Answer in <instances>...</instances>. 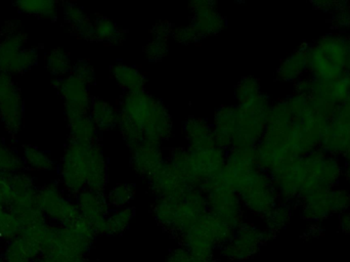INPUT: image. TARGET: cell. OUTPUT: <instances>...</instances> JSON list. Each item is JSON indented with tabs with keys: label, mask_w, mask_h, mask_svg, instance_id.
Returning <instances> with one entry per match:
<instances>
[{
	"label": "cell",
	"mask_w": 350,
	"mask_h": 262,
	"mask_svg": "<svg viewBox=\"0 0 350 262\" xmlns=\"http://www.w3.org/2000/svg\"><path fill=\"white\" fill-rule=\"evenodd\" d=\"M14 173L0 172V206L8 208L14 196L12 177Z\"/></svg>",
	"instance_id": "7bdbcfd3"
},
{
	"label": "cell",
	"mask_w": 350,
	"mask_h": 262,
	"mask_svg": "<svg viewBox=\"0 0 350 262\" xmlns=\"http://www.w3.org/2000/svg\"><path fill=\"white\" fill-rule=\"evenodd\" d=\"M207 200V211L236 230L244 222V207L237 192L221 177L205 181L201 185Z\"/></svg>",
	"instance_id": "52a82bcc"
},
{
	"label": "cell",
	"mask_w": 350,
	"mask_h": 262,
	"mask_svg": "<svg viewBox=\"0 0 350 262\" xmlns=\"http://www.w3.org/2000/svg\"><path fill=\"white\" fill-rule=\"evenodd\" d=\"M174 26L168 21H159L154 25L151 33L155 38L170 39L172 35Z\"/></svg>",
	"instance_id": "ee69618b"
},
{
	"label": "cell",
	"mask_w": 350,
	"mask_h": 262,
	"mask_svg": "<svg viewBox=\"0 0 350 262\" xmlns=\"http://www.w3.org/2000/svg\"><path fill=\"white\" fill-rule=\"evenodd\" d=\"M45 65L55 78L66 77L71 74L73 68L69 53L62 49H55L49 51Z\"/></svg>",
	"instance_id": "d6a6232c"
},
{
	"label": "cell",
	"mask_w": 350,
	"mask_h": 262,
	"mask_svg": "<svg viewBox=\"0 0 350 262\" xmlns=\"http://www.w3.org/2000/svg\"><path fill=\"white\" fill-rule=\"evenodd\" d=\"M80 215L92 226L96 236L106 234L107 216L111 208L106 194L84 189L75 197Z\"/></svg>",
	"instance_id": "9a60e30c"
},
{
	"label": "cell",
	"mask_w": 350,
	"mask_h": 262,
	"mask_svg": "<svg viewBox=\"0 0 350 262\" xmlns=\"http://www.w3.org/2000/svg\"><path fill=\"white\" fill-rule=\"evenodd\" d=\"M259 94H260V83L257 78L252 76L243 77L237 84L234 90V96L238 105L248 104L256 99Z\"/></svg>",
	"instance_id": "e575fe53"
},
{
	"label": "cell",
	"mask_w": 350,
	"mask_h": 262,
	"mask_svg": "<svg viewBox=\"0 0 350 262\" xmlns=\"http://www.w3.org/2000/svg\"><path fill=\"white\" fill-rule=\"evenodd\" d=\"M265 218L269 226V232L273 234V232L281 230L287 224L289 211L286 206L277 205Z\"/></svg>",
	"instance_id": "74e56055"
},
{
	"label": "cell",
	"mask_w": 350,
	"mask_h": 262,
	"mask_svg": "<svg viewBox=\"0 0 350 262\" xmlns=\"http://www.w3.org/2000/svg\"><path fill=\"white\" fill-rule=\"evenodd\" d=\"M234 231L207 211L178 239L181 246L187 248L191 254L209 259L214 257L216 249L221 248L232 238Z\"/></svg>",
	"instance_id": "5b68a950"
},
{
	"label": "cell",
	"mask_w": 350,
	"mask_h": 262,
	"mask_svg": "<svg viewBox=\"0 0 350 262\" xmlns=\"http://www.w3.org/2000/svg\"><path fill=\"white\" fill-rule=\"evenodd\" d=\"M256 146L234 148L226 153V162L220 177L236 191L239 185L258 169Z\"/></svg>",
	"instance_id": "5bb4252c"
},
{
	"label": "cell",
	"mask_w": 350,
	"mask_h": 262,
	"mask_svg": "<svg viewBox=\"0 0 350 262\" xmlns=\"http://www.w3.org/2000/svg\"><path fill=\"white\" fill-rule=\"evenodd\" d=\"M14 6L25 14L47 20H55L59 14V4L53 0H21Z\"/></svg>",
	"instance_id": "f546056e"
},
{
	"label": "cell",
	"mask_w": 350,
	"mask_h": 262,
	"mask_svg": "<svg viewBox=\"0 0 350 262\" xmlns=\"http://www.w3.org/2000/svg\"><path fill=\"white\" fill-rule=\"evenodd\" d=\"M59 185L73 197L84 189L105 193L108 185V162L102 146L98 142H68L59 165Z\"/></svg>",
	"instance_id": "6da1fadb"
},
{
	"label": "cell",
	"mask_w": 350,
	"mask_h": 262,
	"mask_svg": "<svg viewBox=\"0 0 350 262\" xmlns=\"http://www.w3.org/2000/svg\"><path fill=\"white\" fill-rule=\"evenodd\" d=\"M193 162V168L202 185L214 177L219 176L226 166V152L213 146V148L193 150L187 148Z\"/></svg>",
	"instance_id": "e0dca14e"
},
{
	"label": "cell",
	"mask_w": 350,
	"mask_h": 262,
	"mask_svg": "<svg viewBox=\"0 0 350 262\" xmlns=\"http://www.w3.org/2000/svg\"><path fill=\"white\" fill-rule=\"evenodd\" d=\"M94 40L106 44L117 45L125 39V31L121 30L114 21L104 16H96L94 21Z\"/></svg>",
	"instance_id": "83f0119b"
},
{
	"label": "cell",
	"mask_w": 350,
	"mask_h": 262,
	"mask_svg": "<svg viewBox=\"0 0 350 262\" xmlns=\"http://www.w3.org/2000/svg\"><path fill=\"white\" fill-rule=\"evenodd\" d=\"M40 254V244L28 235L22 234L5 242L1 257L5 262H37Z\"/></svg>",
	"instance_id": "44dd1931"
},
{
	"label": "cell",
	"mask_w": 350,
	"mask_h": 262,
	"mask_svg": "<svg viewBox=\"0 0 350 262\" xmlns=\"http://www.w3.org/2000/svg\"><path fill=\"white\" fill-rule=\"evenodd\" d=\"M165 262H221L216 259L215 257H209V259H202V257H196L191 254L187 248L183 246H178L172 249L170 254L167 255Z\"/></svg>",
	"instance_id": "60d3db41"
},
{
	"label": "cell",
	"mask_w": 350,
	"mask_h": 262,
	"mask_svg": "<svg viewBox=\"0 0 350 262\" xmlns=\"http://www.w3.org/2000/svg\"><path fill=\"white\" fill-rule=\"evenodd\" d=\"M167 53V39L155 38V37H153V39L145 47L146 57L151 62L161 61L163 57H165Z\"/></svg>",
	"instance_id": "f35d334b"
},
{
	"label": "cell",
	"mask_w": 350,
	"mask_h": 262,
	"mask_svg": "<svg viewBox=\"0 0 350 262\" xmlns=\"http://www.w3.org/2000/svg\"><path fill=\"white\" fill-rule=\"evenodd\" d=\"M207 212L206 195L200 187L178 196L157 198L153 205L156 222L164 230L180 237Z\"/></svg>",
	"instance_id": "277c9868"
},
{
	"label": "cell",
	"mask_w": 350,
	"mask_h": 262,
	"mask_svg": "<svg viewBox=\"0 0 350 262\" xmlns=\"http://www.w3.org/2000/svg\"><path fill=\"white\" fill-rule=\"evenodd\" d=\"M271 109L269 99L261 94L248 104L237 105L234 148H248L258 144L267 129Z\"/></svg>",
	"instance_id": "8992f818"
},
{
	"label": "cell",
	"mask_w": 350,
	"mask_h": 262,
	"mask_svg": "<svg viewBox=\"0 0 350 262\" xmlns=\"http://www.w3.org/2000/svg\"><path fill=\"white\" fill-rule=\"evenodd\" d=\"M90 116L98 127V131H109L118 127L120 109L100 98L92 99Z\"/></svg>",
	"instance_id": "484cf974"
},
{
	"label": "cell",
	"mask_w": 350,
	"mask_h": 262,
	"mask_svg": "<svg viewBox=\"0 0 350 262\" xmlns=\"http://www.w3.org/2000/svg\"><path fill=\"white\" fill-rule=\"evenodd\" d=\"M167 162L174 169V172L178 175L179 179L187 185L189 189H201L202 183L193 168V162H191V156L187 148H176L170 152Z\"/></svg>",
	"instance_id": "cb8c5ba5"
},
{
	"label": "cell",
	"mask_w": 350,
	"mask_h": 262,
	"mask_svg": "<svg viewBox=\"0 0 350 262\" xmlns=\"http://www.w3.org/2000/svg\"><path fill=\"white\" fill-rule=\"evenodd\" d=\"M118 127L125 144L131 148V150L139 148L144 142H146L145 132L142 131L141 127L135 125L129 117L121 114Z\"/></svg>",
	"instance_id": "836d02e7"
},
{
	"label": "cell",
	"mask_w": 350,
	"mask_h": 262,
	"mask_svg": "<svg viewBox=\"0 0 350 262\" xmlns=\"http://www.w3.org/2000/svg\"><path fill=\"white\" fill-rule=\"evenodd\" d=\"M243 207L254 215L265 216L277 206L278 191L262 169L251 173L236 189Z\"/></svg>",
	"instance_id": "ba28073f"
},
{
	"label": "cell",
	"mask_w": 350,
	"mask_h": 262,
	"mask_svg": "<svg viewBox=\"0 0 350 262\" xmlns=\"http://www.w3.org/2000/svg\"><path fill=\"white\" fill-rule=\"evenodd\" d=\"M25 168L22 157L16 150L8 148L0 138V172L16 173Z\"/></svg>",
	"instance_id": "d590c367"
},
{
	"label": "cell",
	"mask_w": 350,
	"mask_h": 262,
	"mask_svg": "<svg viewBox=\"0 0 350 262\" xmlns=\"http://www.w3.org/2000/svg\"><path fill=\"white\" fill-rule=\"evenodd\" d=\"M161 144L146 142L131 150V164L135 172L147 179L165 163Z\"/></svg>",
	"instance_id": "ac0fdd59"
},
{
	"label": "cell",
	"mask_w": 350,
	"mask_h": 262,
	"mask_svg": "<svg viewBox=\"0 0 350 262\" xmlns=\"http://www.w3.org/2000/svg\"><path fill=\"white\" fill-rule=\"evenodd\" d=\"M121 114L145 132L146 142L161 144L172 135V115L161 101L147 90L124 92L119 101Z\"/></svg>",
	"instance_id": "7a4b0ae2"
},
{
	"label": "cell",
	"mask_w": 350,
	"mask_h": 262,
	"mask_svg": "<svg viewBox=\"0 0 350 262\" xmlns=\"http://www.w3.org/2000/svg\"><path fill=\"white\" fill-rule=\"evenodd\" d=\"M8 27L0 40V72L12 75L30 69L36 63L38 53L35 49L26 47L27 35L24 32L14 25Z\"/></svg>",
	"instance_id": "9c48e42d"
},
{
	"label": "cell",
	"mask_w": 350,
	"mask_h": 262,
	"mask_svg": "<svg viewBox=\"0 0 350 262\" xmlns=\"http://www.w3.org/2000/svg\"><path fill=\"white\" fill-rule=\"evenodd\" d=\"M216 6L215 1L209 0H196L189 3V10L193 14L191 25L201 38L218 34L226 27V18Z\"/></svg>",
	"instance_id": "2e32d148"
},
{
	"label": "cell",
	"mask_w": 350,
	"mask_h": 262,
	"mask_svg": "<svg viewBox=\"0 0 350 262\" xmlns=\"http://www.w3.org/2000/svg\"><path fill=\"white\" fill-rule=\"evenodd\" d=\"M55 88L64 100V110L68 120L90 114L92 99L88 86L73 74L53 79Z\"/></svg>",
	"instance_id": "4fadbf2b"
},
{
	"label": "cell",
	"mask_w": 350,
	"mask_h": 262,
	"mask_svg": "<svg viewBox=\"0 0 350 262\" xmlns=\"http://www.w3.org/2000/svg\"><path fill=\"white\" fill-rule=\"evenodd\" d=\"M69 142L92 144L98 142V129L90 114L68 120Z\"/></svg>",
	"instance_id": "4316f807"
},
{
	"label": "cell",
	"mask_w": 350,
	"mask_h": 262,
	"mask_svg": "<svg viewBox=\"0 0 350 262\" xmlns=\"http://www.w3.org/2000/svg\"><path fill=\"white\" fill-rule=\"evenodd\" d=\"M172 38L180 44H193L201 40V36L191 24L187 26L174 27L172 31Z\"/></svg>",
	"instance_id": "b9f144b4"
},
{
	"label": "cell",
	"mask_w": 350,
	"mask_h": 262,
	"mask_svg": "<svg viewBox=\"0 0 350 262\" xmlns=\"http://www.w3.org/2000/svg\"><path fill=\"white\" fill-rule=\"evenodd\" d=\"M6 208H4L3 206H0V218H1L2 214L5 211Z\"/></svg>",
	"instance_id": "f6af8a7d"
},
{
	"label": "cell",
	"mask_w": 350,
	"mask_h": 262,
	"mask_svg": "<svg viewBox=\"0 0 350 262\" xmlns=\"http://www.w3.org/2000/svg\"><path fill=\"white\" fill-rule=\"evenodd\" d=\"M135 216V209L131 206L120 208V209H111L110 213L107 216L106 234L105 235L120 236L123 233L126 232Z\"/></svg>",
	"instance_id": "4dcf8cb0"
},
{
	"label": "cell",
	"mask_w": 350,
	"mask_h": 262,
	"mask_svg": "<svg viewBox=\"0 0 350 262\" xmlns=\"http://www.w3.org/2000/svg\"><path fill=\"white\" fill-rule=\"evenodd\" d=\"M63 14L72 33L85 40H94V22L82 8L73 2L63 3Z\"/></svg>",
	"instance_id": "603a6c76"
},
{
	"label": "cell",
	"mask_w": 350,
	"mask_h": 262,
	"mask_svg": "<svg viewBox=\"0 0 350 262\" xmlns=\"http://www.w3.org/2000/svg\"><path fill=\"white\" fill-rule=\"evenodd\" d=\"M96 234L82 216L68 226L53 224L37 262H88Z\"/></svg>",
	"instance_id": "3957f363"
},
{
	"label": "cell",
	"mask_w": 350,
	"mask_h": 262,
	"mask_svg": "<svg viewBox=\"0 0 350 262\" xmlns=\"http://www.w3.org/2000/svg\"><path fill=\"white\" fill-rule=\"evenodd\" d=\"M37 197L41 212L49 224L68 226L81 216L76 202L59 183H49L39 187Z\"/></svg>",
	"instance_id": "30bf717a"
},
{
	"label": "cell",
	"mask_w": 350,
	"mask_h": 262,
	"mask_svg": "<svg viewBox=\"0 0 350 262\" xmlns=\"http://www.w3.org/2000/svg\"><path fill=\"white\" fill-rule=\"evenodd\" d=\"M71 74L90 86L96 82V72L90 62L86 60H79L72 68Z\"/></svg>",
	"instance_id": "ab89813d"
},
{
	"label": "cell",
	"mask_w": 350,
	"mask_h": 262,
	"mask_svg": "<svg viewBox=\"0 0 350 262\" xmlns=\"http://www.w3.org/2000/svg\"><path fill=\"white\" fill-rule=\"evenodd\" d=\"M0 262H5V261H4V259H2L1 255H0Z\"/></svg>",
	"instance_id": "bcb514c9"
},
{
	"label": "cell",
	"mask_w": 350,
	"mask_h": 262,
	"mask_svg": "<svg viewBox=\"0 0 350 262\" xmlns=\"http://www.w3.org/2000/svg\"><path fill=\"white\" fill-rule=\"evenodd\" d=\"M147 181L150 191L157 198L181 195L189 189L174 172L167 160L156 172L148 177Z\"/></svg>",
	"instance_id": "d6986e66"
},
{
	"label": "cell",
	"mask_w": 350,
	"mask_h": 262,
	"mask_svg": "<svg viewBox=\"0 0 350 262\" xmlns=\"http://www.w3.org/2000/svg\"><path fill=\"white\" fill-rule=\"evenodd\" d=\"M271 236L269 231L265 232L251 222H243L234 231L232 238L219 249L220 255L228 261H248Z\"/></svg>",
	"instance_id": "8fae6325"
},
{
	"label": "cell",
	"mask_w": 350,
	"mask_h": 262,
	"mask_svg": "<svg viewBox=\"0 0 350 262\" xmlns=\"http://www.w3.org/2000/svg\"><path fill=\"white\" fill-rule=\"evenodd\" d=\"M0 125H1V123H0Z\"/></svg>",
	"instance_id": "7dc6e473"
},
{
	"label": "cell",
	"mask_w": 350,
	"mask_h": 262,
	"mask_svg": "<svg viewBox=\"0 0 350 262\" xmlns=\"http://www.w3.org/2000/svg\"><path fill=\"white\" fill-rule=\"evenodd\" d=\"M189 148L202 150L215 146L212 125L199 117H189L183 123V129Z\"/></svg>",
	"instance_id": "7402d4cb"
},
{
	"label": "cell",
	"mask_w": 350,
	"mask_h": 262,
	"mask_svg": "<svg viewBox=\"0 0 350 262\" xmlns=\"http://www.w3.org/2000/svg\"><path fill=\"white\" fill-rule=\"evenodd\" d=\"M22 159L25 166L39 172H49L55 170L57 167L51 157L34 144H27L24 146Z\"/></svg>",
	"instance_id": "f1b7e54d"
},
{
	"label": "cell",
	"mask_w": 350,
	"mask_h": 262,
	"mask_svg": "<svg viewBox=\"0 0 350 262\" xmlns=\"http://www.w3.org/2000/svg\"><path fill=\"white\" fill-rule=\"evenodd\" d=\"M24 121V101L12 75L0 72V123L6 132L16 136Z\"/></svg>",
	"instance_id": "7c38bea8"
},
{
	"label": "cell",
	"mask_w": 350,
	"mask_h": 262,
	"mask_svg": "<svg viewBox=\"0 0 350 262\" xmlns=\"http://www.w3.org/2000/svg\"><path fill=\"white\" fill-rule=\"evenodd\" d=\"M24 232L22 222L16 214L6 209L0 218V240L8 242Z\"/></svg>",
	"instance_id": "8d00e7d4"
},
{
	"label": "cell",
	"mask_w": 350,
	"mask_h": 262,
	"mask_svg": "<svg viewBox=\"0 0 350 262\" xmlns=\"http://www.w3.org/2000/svg\"><path fill=\"white\" fill-rule=\"evenodd\" d=\"M237 129V106L224 105L214 113L213 129L215 146L224 150L232 148L234 131Z\"/></svg>",
	"instance_id": "ffe728a7"
},
{
	"label": "cell",
	"mask_w": 350,
	"mask_h": 262,
	"mask_svg": "<svg viewBox=\"0 0 350 262\" xmlns=\"http://www.w3.org/2000/svg\"><path fill=\"white\" fill-rule=\"evenodd\" d=\"M111 74L116 83L125 92H135L144 90L147 84L145 73L133 66L117 63L111 68Z\"/></svg>",
	"instance_id": "d4e9b609"
},
{
	"label": "cell",
	"mask_w": 350,
	"mask_h": 262,
	"mask_svg": "<svg viewBox=\"0 0 350 262\" xmlns=\"http://www.w3.org/2000/svg\"><path fill=\"white\" fill-rule=\"evenodd\" d=\"M137 195V187L133 183H123L114 185L106 194L111 209L129 207Z\"/></svg>",
	"instance_id": "1f68e13d"
}]
</instances>
